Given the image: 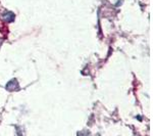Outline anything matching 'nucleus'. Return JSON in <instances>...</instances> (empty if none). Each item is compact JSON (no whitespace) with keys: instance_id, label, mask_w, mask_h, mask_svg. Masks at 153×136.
<instances>
[{"instance_id":"f257e3e1","label":"nucleus","mask_w":153,"mask_h":136,"mask_svg":"<svg viewBox=\"0 0 153 136\" xmlns=\"http://www.w3.org/2000/svg\"><path fill=\"white\" fill-rule=\"evenodd\" d=\"M6 89L8 91H16L19 89V84L16 79H12L6 84Z\"/></svg>"},{"instance_id":"f03ea898","label":"nucleus","mask_w":153,"mask_h":136,"mask_svg":"<svg viewBox=\"0 0 153 136\" xmlns=\"http://www.w3.org/2000/svg\"><path fill=\"white\" fill-rule=\"evenodd\" d=\"M16 19V16H14L13 12L11 11H5L3 14H2V19L6 23H12Z\"/></svg>"}]
</instances>
